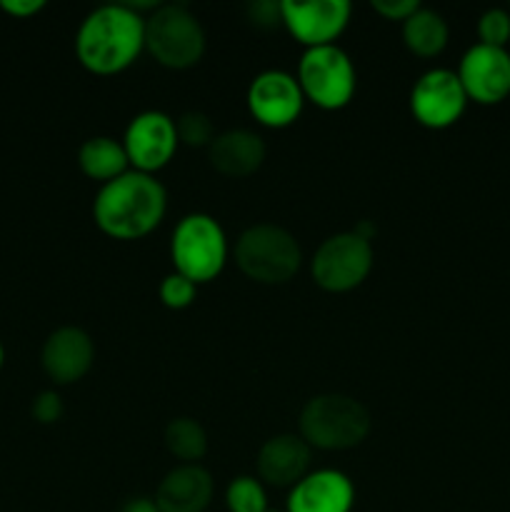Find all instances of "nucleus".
Listing matches in <instances>:
<instances>
[{"label": "nucleus", "instance_id": "nucleus-29", "mask_svg": "<svg viewBox=\"0 0 510 512\" xmlns=\"http://www.w3.org/2000/svg\"><path fill=\"white\" fill-rule=\"evenodd\" d=\"M45 8V0H0V10L13 18H33Z\"/></svg>", "mask_w": 510, "mask_h": 512}, {"label": "nucleus", "instance_id": "nucleus-1", "mask_svg": "<svg viewBox=\"0 0 510 512\" xmlns=\"http://www.w3.org/2000/svg\"><path fill=\"white\" fill-rule=\"evenodd\" d=\"M145 53V18L128 3L90 10L75 33V58L88 73L108 78L138 63Z\"/></svg>", "mask_w": 510, "mask_h": 512}, {"label": "nucleus", "instance_id": "nucleus-11", "mask_svg": "<svg viewBox=\"0 0 510 512\" xmlns=\"http://www.w3.org/2000/svg\"><path fill=\"white\" fill-rule=\"evenodd\" d=\"M245 105L258 125L270 130H285L303 113L305 95L293 73L270 68L250 80L248 90H245Z\"/></svg>", "mask_w": 510, "mask_h": 512}, {"label": "nucleus", "instance_id": "nucleus-14", "mask_svg": "<svg viewBox=\"0 0 510 512\" xmlns=\"http://www.w3.org/2000/svg\"><path fill=\"white\" fill-rule=\"evenodd\" d=\"M40 365L55 385L78 383L95 365L93 338L78 325H63L53 330L40 350Z\"/></svg>", "mask_w": 510, "mask_h": 512}, {"label": "nucleus", "instance_id": "nucleus-8", "mask_svg": "<svg viewBox=\"0 0 510 512\" xmlns=\"http://www.w3.org/2000/svg\"><path fill=\"white\" fill-rule=\"evenodd\" d=\"M375 265L373 243L355 230L335 233L318 245L310 258V278L333 295L350 293L368 280Z\"/></svg>", "mask_w": 510, "mask_h": 512}, {"label": "nucleus", "instance_id": "nucleus-9", "mask_svg": "<svg viewBox=\"0 0 510 512\" xmlns=\"http://www.w3.org/2000/svg\"><path fill=\"white\" fill-rule=\"evenodd\" d=\"M120 140H123L130 170L145 175H158L160 170L168 168L180 148L175 118H170L163 110H143L133 115Z\"/></svg>", "mask_w": 510, "mask_h": 512}, {"label": "nucleus", "instance_id": "nucleus-10", "mask_svg": "<svg viewBox=\"0 0 510 512\" xmlns=\"http://www.w3.org/2000/svg\"><path fill=\"white\" fill-rule=\"evenodd\" d=\"M468 95L458 73L448 68H430L410 88V115L428 130H448L463 118Z\"/></svg>", "mask_w": 510, "mask_h": 512}, {"label": "nucleus", "instance_id": "nucleus-3", "mask_svg": "<svg viewBox=\"0 0 510 512\" xmlns=\"http://www.w3.org/2000/svg\"><path fill=\"white\" fill-rule=\"evenodd\" d=\"M368 408L343 393H323L310 398L300 410L298 435L315 450H353L370 435Z\"/></svg>", "mask_w": 510, "mask_h": 512}, {"label": "nucleus", "instance_id": "nucleus-2", "mask_svg": "<svg viewBox=\"0 0 510 512\" xmlns=\"http://www.w3.org/2000/svg\"><path fill=\"white\" fill-rule=\"evenodd\" d=\"M168 213V190L155 175L128 170L100 185L93 200V220L113 240H143L160 228Z\"/></svg>", "mask_w": 510, "mask_h": 512}, {"label": "nucleus", "instance_id": "nucleus-23", "mask_svg": "<svg viewBox=\"0 0 510 512\" xmlns=\"http://www.w3.org/2000/svg\"><path fill=\"white\" fill-rule=\"evenodd\" d=\"M175 128H178V140L180 145H188V148H210V143L215 140V125L210 120L208 113L203 110H188V113L180 115L175 120Z\"/></svg>", "mask_w": 510, "mask_h": 512}, {"label": "nucleus", "instance_id": "nucleus-4", "mask_svg": "<svg viewBox=\"0 0 510 512\" xmlns=\"http://www.w3.org/2000/svg\"><path fill=\"white\" fill-rule=\"evenodd\" d=\"M235 265L258 285H285L303 268V250L298 238L283 225H250L235 240Z\"/></svg>", "mask_w": 510, "mask_h": 512}, {"label": "nucleus", "instance_id": "nucleus-20", "mask_svg": "<svg viewBox=\"0 0 510 512\" xmlns=\"http://www.w3.org/2000/svg\"><path fill=\"white\" fill-rule=\"evenodd\" d=\"M450 28L443 15L433 8L415 10L403 23V43L418 58H435L448 48Z\"/></svg>", "mask_w": 510, "mask_h": 512}, {"label": "nucleus", "instance_id": "nucleus-22", "mask_svg": "<svg viewBox=\"0 0 510 512\" xmlns=\"http://www.w3.org/2000/svg\"><path fill=\"white\" fill-rule=\"evenodd\" d=\"M225 510L228 512H270L268 488L258 475H238L225 488Z\"/></svg>", "mask_w": 510, "mask_h": 512}, {"label": "nucleus", "instance_id": "nucleus-27", "mask_svg": "<svg viewBox=\"0 0 510 512\" xmlns=\"http://www.w3.org/2000/svg\"><path fill=\"white\" fill-rule=\"evenodd\" d=\"M370 8H373L383 20L403 25L415 10H420V0H373Z\"/></svg>", "mask_w": 510, "mask_h": 512}, {"label": "nucleus", "instance_id": "nucleus-18", "mask_svg": "<svg viewBox=\"0 0 510 512\" xmlns=\"http://www.w3.org/2000/svg\"><path fill=\"white\" fill-rule=\"evenodd\" d=\"M265 155H268V148H265L263 135L248 128L218 133L208 148L210 165L220 175L233 180H243L258 173L265 163Z\"/></svg>", "mask_w": 510, "mask_h": 512}, {"label": "nucleus", "instance_id": "nucleus-13", "mask_svg": "<svg viewBox=\"0 0 510 512\" xmlns=\"http://www.w3.org/2000/svg\"><path fill=\"white\" fill-rule=\"evenodd\" d=\"M458 78L470 103L498 105L510 95V53L508 48H490L475 43L458 63Z\"/></svg>", "mask_w": 510, "mask_h": 512}, {"label": "nucleus", "instance_id": "nucleus-17", "mask_svg": "<svg viewBox=\"0 0 510 512\" xmlns=\"http://www.w3.org/2000/svg\"><path fill=\"white\" fill-rule=\"evenodd\" d=\"M215 495V480L203 465H175L155 488L160 512H208Z\"/></svg>", "mask_w": 510, "mask_h": 512}, {"label": "nucleus", "instance_id": "nucleus-7", "mask_svg": "<svg viewBox=\"0 0 510 512\" xmlns=\"http://www.w3.org/2000/svg\"><path fill=\"white\" fill-rule=\"evenodd\" d=\"M295 78L303 90L305 103H313L325 113L348 108L358 90L353 58L338 43L303 50Z\"/></svg>", "mask_w": 510, "mask_h": 512}, {"label": "nucleus", "instance_id": "nucleus-12", "mask_svg": "<svg viewBox=\"0 0 510 512\" xmlns=\"http://www.w3.org/2000/svg\"><path fill=\"white\" fill-rule=\"evenodd\" d=\"M348 0H310V3H280V20L290 38L298 40L305 50L335 45V40L350 25Z\"/></svg>", "mask_w": 510, "mask_h": 512}, {"label": "nucleus", "instance_id": "nucleus-30", "mask_svg": "<svg viewBox=\"0 0 510 512\" xmlns=\"http://www.w3.org/2000/svg\"><path fill=\"white\" fill-rule=\"evenodd\" d=\"M120 512H160L153 498H133L120 508Z\"/></svg>", "mask_w": 510, "mask_h": 512}, {"label": "nucleus", "instance_id": "nucleus-31", "mask_svg": "<svg viewBox=\"0 0 510 512\" xmlns=\"http://www.w3.org/2000/svg\"><path fill=\"white\" fill-rule=\"evenodd\" d=\"M3 363H5V350L3 345H0V368H3Z\"/></svg>", "mask_w": 510, "mask_h": 512}, {"label": "nucleus", "instance_id": "nucleus-16", "mask_svg": "<svg viewBox=\"0 0 510 512\" xmlns=\"http://www.w3.org/2000/svg\"><path fill=\"white\" fill-rule=\"evenodd\" d=\"M355 485L343 470H310L288 490L285 512H353Z\"/></svg>", "mask_w": 510, "mask_h": 512}, {"label": "nucleus", "instance_id": "nucleus-19", "mask_svg": "<svg viewBox=\"0 0 510 512\" xmlns=\"http://www.w3.org/2000/svg\"><path fill=\"white\" fill-rule=\"evenodd\" d=\"M78 168L93 183L105 185L128 173L130 163L125 155L123 140L110 135H93L78 148Z\"/></svg>", "mask_w": 510, "mask_h": 512}, {"label": "nucleus", "instance_id": "nucleus-21", "mask_svg": "<svg viewBox=\"0 0 510 512\" xmlns=\"http://www.w3.org/2000/svg\"><path fill=\"white\" fill-rule=\"evenodd\" d=\"M165 450L178 465H200L208 453V433L195 418H173L163 433Z\"/></svg>", "mask_w": 510, "mask_h": 512}, {"label": "nucleus", "instance_id": "nucleus-24", "mask_svg": "<svg viewBox=\"0 0 510 512\" xmlns=\"http://www.w3.org/2000/svg\"><path fill=\"white\" fill-rule=\"evenodd\" d=\"M158 298L168 310H185L198 298V285L190 283L188 278H183V275H178L173 270V273H168L160 280Z\"/></svg>", "mask_w": 510, "mask_h": 512}, {"label": "nucleus", "instance_id": "nucleus-32", "mask_svg": "<svg viewBox=\"0 0 510 512\" xmlns=\"http://www.w3.org/2000/svg\"><path fill=\"white\" fill-rule=\"evenodd\" d=\"M270 512H275V510H270Z\"/></svg>", "mask_w": 510, "mask_h": 512}, {"label": "nucleus", "instance_id": "nucleus-6", "mask_svg": "<svg viewBox=\"0 0 510 512\" xmlns=\"http://www.w3.org/2000/svg\"><path fill=\"white\" fill-rule=\"evenodd\" d=\"M205 30L185 5H160L145 18V53L168 70H188L203 60Z\"/></svg>", "mask_w": 510, "mask_h": 512}, {"label": "nucleus", "instance_id": "nucleus-15", "mask_svg": "<svg viewBox=\"0 0 510 512\" xmlns=\"http://www.w3.org/2000/svg\"><path fill=\"white\" fill-rule=\"evenodd\" d=\"M313 448L295 433H280L265 440L255 458V475L265 488L290 490L310 473Z\"/></svg>", "mask_w": 510, "mask_h": 512}, {"label": "nucleus", "instance_id": "nucleus-5", "mask_svg": "<svg viewBox=\"0 0 510 512\" xmlns=\"http://www.w3.org/2000/svg\"><path fill=\"white\" fill-rule=\"evenodd\" d=\"M230 258L228 235L208 213H188L178 220L170 235V263L190 283H213Z\"/></svg>", "mask_w": 510, "mask_h": 512}, {"label": "nucleus", "instance_id": "nucleus-28", "mask_svg": "<svg viewBox=\"0 0 510 512\" xmlns=\"http://www.w3.org/2000/svg\"><path fill=\"white\" fill-rule=\"evenodd\" d=\"M248 18L253 20V25H258V28H275V25H283V20H280V3H273V0H255L248 8Z\"/></svg>", "mask_w": 510, "mask_h": 512}, {"label": "nucleus", "instance_id": "nucleus-25", "mask_svg": "<svg viewBox=\"0 0 510 512\" xmlns=\"http://www.w3.org/2000/svg\"><path fill=\"white\" fill-rule=\"evenodd\" d=\"M510 40V13L505 8H490L478 18V43L490 48H505Z\"/></svg>", "mask_w": 510, "mask_h": 512}, {"label": "nucleus", "instance_id": "nucleus-26", "mask_svg": "<svg viewBox=\"0 0 510 512\" xmlns=\"http://www.w3.org/2000/svg\"><path fill=\"white\" fill-rule=\"evenodd\" d=\"M30 413H33V420L40 425H55L58 420H63L65 405L63 398H60L55 390H43L33 398V405H30Z\"/></svg>", "mask_w": 510, "mask_h": 512}]
</instances>
